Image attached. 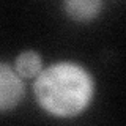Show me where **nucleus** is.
Wrapping results in <instances>:
<instances>
[{"label":"nucleus","instance_id":"f257e3e1","mask_svg":"<svg viewBox=\"0 0 126 126\" xmlns=\"http://www.w3.org/2000/svg\"><path fill=\"white\" fill-rule=\"evenodd\" d=\"M33 93L41 109L52 117L73 118L90 106L94 80L80 63L62 60L41 69L33 80Z\"/></svg>","mask_w":126,"mask_h":126},{"label":"nucleus","instance_id":"f03ea898","mask_svg":"<svg viewBox=\"0 0 126 126\" xmlns=\"http://www.w3.org/2000/svg\"><path fill=\"white\" fill-rule=\"evenodd\" d=\"M25 94L24 79L10 63L0 62V112H6L21 104Z\"/></svg>","mask_w":126,"mask_h":126},{"label":"nucleus","instance_id":"7ed1b4c3","mask_svg":"<svg viewBox=\"0 0 126 126\" xmlns=\"http://www.w3.org/2000/svg\"><path fill=\"white\" fill-rule=\"evenodd\" d=\"M102 6L101 0H68L63 3L66 14L74 21H92L101 13Z\"/></svg>","mask_w":126,"mask_h":126},{"label":"nucleus","instance_id":"20e7f679","mask_svg":"<svg viewBox=\"0 0 126 126\" xmlns=\"http://www.w3.org/2000/svg\"><path fill=\"white\" fill-rule=\"evenodd\" d=\"M14 69L22 79H35L43 69V58L36 50H24L16 57Z\"/></svg>","mask_w":126,"mask_h":126}]
</instances>
